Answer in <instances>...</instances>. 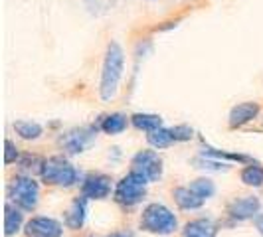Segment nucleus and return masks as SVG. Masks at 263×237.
<instances>
[{
	"instance_id": "obj_1",
	"label": "nucleus",
	"mask_w": 263,
	"mask_h": 237,
	"mask_svg": "<svg viewBox=\"0 0 263 237\" xmlns=\"http://www.w3.org/2000/svg\"><path fill=\"white\" fill-rule=\"evenodd\" d=\"M123 69H125V52L119 42H109L101 69V83H99V95L103 101L115 99L123 77Z\"/></svg>"
},
{
	"instance_id": "obj_2",
	"label": "nucleus",
	"mask_w": 263,
	"mask_h": 237,
	"mask_svg": "<svg viewBox=\"0 0 263 237\" xmlns=\"http://www.w3.org/2000/svg\"><path fill=\"white\" fill-rule=\"evenodd\" d=\"M40 178L48 186H60V188H71L78 182V168L64 156H50L40 166Z\"/></svg>"
},
{
	"instance_id": "obj_3",
	"label": "nucleus",
	"mask_w": 263,
	"mask_h": 237,
	"mask_svg": "<svg viewBox=\"0 0 263 237\" xmlns=\"http://www.w3.org/2000/svg\"><path fill=\"white\" fill-rule=\"evenodd\" d=\"M141 229L155 235H171L178 229V220L164 204H148L141 215Z\"/></svg>"
},
{
	"instance_id": "obj_4",
	"label": "nucleus",
	"mask_w": 263,
	"mask_h": 237,
	"mask_svg": "<svg viewBox=\"0 0 263 237\" xmlns=\"http://www.w3.org/2000/svg\"><path fill=\"white\" fill-rule=\"evenodd\" d=\"M8 196L14 206H18L22 211L36 210L40 200V186L32 176H16L10 184Z\"/></svg>"
},
{
	"instance_id": "obj_5",
	"label": "nucleus",
	"mask_w": 263,
	"mask_h": 237,
	"mask_svg": "<svg viewBox=\"0 0 263 237\" xmlns=\"http://www.w3.org/2000/svg\"><path fill=\"white\" fill-rule=\"evenodd\" d=\"M146 182L143 176L135 174V172H129L125 178H121L115 186V202H119L121 206H137L139 202H143V198L146 196Z\"/></svg>"
},
{
	"instance_id": "obj_6",
	"label": "nucleus",
	"mask_w": 263,
	"mask_h": 237,
	"mask_svg": "<svg viewBox=\"0 0 263 237\" xmlns=\"http://www.w3.org/2000/svg\"><path fill=\"white\" fill-rule=\"evenodd\" d=\"M131 172L143 176L146 182H157L162 176V158L155 150H139L131 160Z\"/></svg>"
},
{
	"instance_id": "obj_7",
	"label": "nucleus",
	"mask_w": 263,
	"mask_h": 237,
	"mask_svg": "<svg viewBox=\"0 0 263 237\" xmlns=\"http://www.w3.org/2000/svg\"><path fill=\"white\" fill-rule=\"evenodd\" d=\"M95 132H97V129H91V127L71 129L60 136V146L67 154H81L95 141Z\"/></svg>"
},
{
	"instance_id": "obj_8",
	"label": "nucleus",
	"mask_w": 263,
	"mask_h": 237,
	"mask_svg": "<svg viewBox=\"0 0 263 237\" xmlns=\"http://www.w3.org/2000/svg\"><path fill=\"white\" fill-rule=\"evenodd\" d=\"M113 188V180L107 174H87L83 184H81V196L87 200H105L111 194Z\"/></svg>"
},
{
	"instance_id": "obj_9",
	"label": "nucleus",
	"mask_w": 263,
	"mask_h": 237,
	"mask_svg": "<svg viewBox=\"0 0 263 237\" xmlns=\"http://www.w3.org/2000/svg\"><path fill=\"white\" fill-rule=\"evenodd\" d=\"M24 233L26 237H62L64 235V225L53 218H32L24 225Z\"/></svg>"
},
{
	"instance_id": "obj_10",
	"label": "nucleus",
	"mask_w": 263,
	"mask_h": 237,
	"mask_svg": "<svg viewBox=\"0 0 263 237\" xmlns=\"http://www.w3.org/2000/svg\"><path fill=\"white\" fill-rule=\"evenodd\" d=\"M228 213L232 220L236 222H246V220H253L257 213H261V202L255 196H243L234 200L228 206Z\"/></svg>"
},
{
	"instance_id": "obj_11",
	"label": "nucleus",
	"mask_w": 263,
	"mask_h": 237,
	"mask_svg": "<svg viewBox=\"0 0 263 237\" xmlns=\"http://www.w3.org/2000/svg\"><path fill=\"white\" fill-rule=\"evenodd\" d=\"M259 115V103L255 101H246V103H237L232 111H230V117H228V125L232 129H237V127H243L248 125L250 121Z\"/></svg>"
},
{
	"instance_id": "obj_12",
	"label": "nucleus",
	"mask_w": 263,
	"mask_h": 237,
	"mask_svg": "<svg viewBox=\"0 0 263 237\" xmlns=\"http://www.w3.org/2000/svg\"><path fill=\"white\" fill-rule=\"evenodd\" d=\"M87 218V198H76L66 213V225L69 229H81Z\"/></svg>"
},
{
	"instance_id": "obj_13",
	"label": "nucleus",
	"mask_w": 263,
	"mask_h": 237,
	"mask_svg": "<svg viewBox=\"0 0 263 237\" xmlns=\"http://www.w3.org/2000/svg\"><path fill=\"white\" fill-rule=\"evenodd\" d=\"M172 198H174V202H176V206L180 208V210H200L202 206H204V202L206 200H202V198L194 194L192 190H190V186H180V188H176L174 192H172Z\"/></svg>"
},
{
	"instance_id": "obj_14",
	"label": "nucleus",
	"mask_w": 263,
	"mask_h": 237,
	"mask_svg": "<svg viewBox=\"0 0 263 237\" xmlns=\"http://www.w3.org/2000/svg\"><path fill=\"white\" fill-rule=\"evenodd\" d=\"M24 225V213L18 206H14L12 202H8L4 206V235L12 237L16 235Z\"/></svg>"
},
{
	"instance_id": "obj_15",
	"label": "nucleus",
	"mask_w": 263,
	"mask_h": 237,
	"mask_svg": "<svg viewBox=\"0 0 263 237\" xmlns=\"http://www.w3.org/2000/svg\"><path fill=\"white\" fill-rule=\"evenodd\" d=\"M218 227L208 218H198L184 225V237H216Z\"/></svg>"
},
{
	"instance_id": "obj_16",
	"label": "nucleus",
	"mask_w": 263,
	"mask_h": 237,
	"mask_svg": "<svg viewBox=\"0 0 263 237\" xmlns=\"http://www.w3.org/2000/svg\"><path fill=\"white\" fill-rule=\"evenodd\" d=\"M202 156L214 158V160H228V162H241V164H255V160L248 154H241V152H228V150H218V148H210L206 146L202 150Z\"/></svg>"
},
{
	"instance_id": "obj_17",
	"label": "nucleus",
	"mask_w": 263,
	"mask_h": 237,
	"mask_svg": "<svg viewBox=\"0 0 263 237\" xmlns=\"http://www.w3.org/2000/svg\"><path fill=\"white\" fill-rule=\"evenodd\" d=\"M129 121L131 118H127L123 113H111V115L103 117V121L99 123V129L105 134H121L129 127Z\"/></svg>"
},
{
	"instance_id": "obj_18",
	"label": "nucleus",
	"mask_w": 263,
	"mask_h": 237,
	"mask_svg": "<svg viewBox=\"0 0 263 237\" xmlns=\"http://www.w3.org/2000/svg\"><path fill=\"white\" fill-rule=\"evenodd\" d=\"M131 123L135 129L145 132H153L162 127V117L160 115H151V113H135L131 117Z\"/></svg>"
},
{
	"instance_id": "obj_19",
	"label": "nucleus",
	"mask_w": 263,
	"mask_h": 237,
	"mask_svg": "<svg viewBox=\"0 0 263 237\" xmlns=\"http://www.w3.org/2000/svg\"><path fill=\"white\" fill-rule=\"evenodd\" d=\"M14 131L24 141H36L44 134V127L40 123H34V121H16L14 123Z\"/></svg>"
},
{
	"instance_id": "obj_20",
	"label": "nucleus",
	"mask_w": 263,
	"mask_h": 237,
	"mask_svg": "<svg viewBox=\"0 0 263 237\" xmlns=\"http://www.w3.org/2000/svg\"><path fill=\"white\" fill-rule=\"evenodd\" d=\"M146 143L153 146V148L160 150V148H168V146L174 143V139H172V134H171V129L160 127V129H157V131H153L146 134Z\"/></svg>"
},
{
	"instance_id": "obj_21",
	"label": "nucleus",
	"mask_w": 263,
	"mask_h": 237,
	"mask_svg": "<svg viewBox=\"0 0 263 237\" xmlns=\"http://www.w3.org/2000/svg\"><path fill=\"white\" fill-rule=\"evenodd\" d=\"M241 182L246 186H253V188H259L263 184V168L255 162V164H248L241 174H239Z\"/></svg>"
},
{
	"instance_id": "obj_22",
	"label": "nucleus",
	"mask_w": 263,
	"mask_h": 237,
	"mask_svg": "<svg viewBox=\"0 0 263 237\" xmlns=\"http://www.w3.org/2000/svg\"><path fill=\"white\" fill-rule=\"evenodd\" d=\"M190 190L194 194H198L202 200H210L216 194V184L212 182L210 178H196V180L190 182Z\"/></svg>"
},
{
	"instance_id": "obj_23",
	"label": "nucleus",
	"mask_w": 263,
	"mask_h": 237,
	"mask_svg": "<svg viewBox=\"0 0 263 237\" xmlns=\"http://www.w3.org/2000/svg\"><path fill=\"white\" fill-rule=\"evenodd\" d=\"M117 0H85L87 8L91 14H105L115 6Z\"/></svg>"
},
{
	"instance_id": "obj_24",
	"label": "nucleus",
	"mask_w": 263,
	"mask_h": 237,
	"mask_svg": "<svg viewBox=\"0 0 263 237\" xmlns=\"http://www.w3.org/2000/svg\"><path fill=\"white\" fill-rule=\"evenodd\" d=\"M171 134L174 139V143H186V141H190L194 136V131L188 125H176V127H171Z\"/></svg>"
},
{
	"instance_id": "obj_25",
	"label": "nucleus",
	"mask_w": 263,
	"mask_h": 237,
	"mask_svg": "<svg viewBox=\"0 0 263 237\" xmlns=\"http://www.w3.org/2000/svg\"><path fill=\"white\" fill-rule=\"evenodd\" d=\"M4 148H6V150H4V164L16 162L18 156H20V154H18V146L14 145L10 139H6V141H4Z\"/></svg>"
},
{
	"instance_id": "obj_26",
	"label": "nucleus",
	"mask_w": 263,
	"mask_h": 237,
	"mask_svg": "<svg viewBox=\"0 0 263 237\" xmlns=\"http://www.w3.org/2000/svg\"><path fill=\"white\" fill-rule=\"evenodd\" d=\"M253 225H255V229L263 235V213H257V215L253 218Z\"/></svg>"
},
{
	"instance_id": "obj_27",
	"label": "nucleus",
	"mask_w": 263,
	"mask_h": 237,
	"mask_svg": "<svg viewBox=\"0 0 263 237\" xmlns=\"http://www.w3.org/2000/svg\"><path fill=\"white\" fill-rule=\"evenodd\" d=\"M105 237H125L123 233H111V235H105Z\"/></svg>"
}]
</instances>
